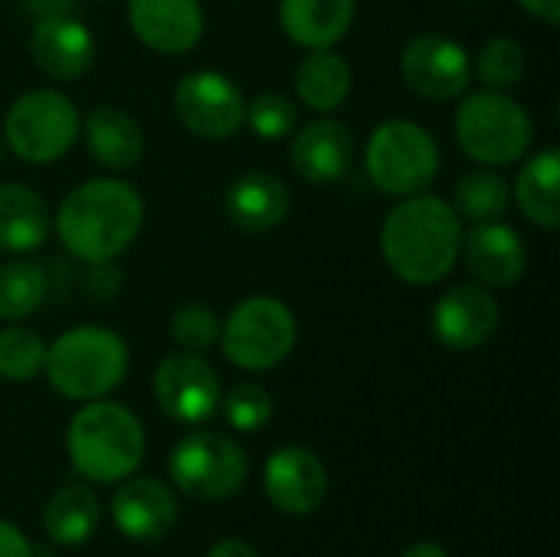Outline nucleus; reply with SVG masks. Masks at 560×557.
<instances>
[{
  "mask_svg": "<svg viewBox=\"0 0 560 557\" xmlns=\"http://www.w3.org/2000/svg\"><path fill=\"white\" fill-rule=\"evenodd\" d=\"M30 16H52V13H72L75 0H20Z\"/></svg>",
  "mask_w": 560,
  "mask_h": 557,
  "instance_id": "obj_36",
  "label": "nucleus"
},
{
  "mask_svg": "<svg viewBox=\"0 0 560 557\" xmlns=\"http://www.w3.org/2000/svg\"><path fill=\"white\" fill-rule=\"evenodd\" d=\"M295 95L305 108L318 115L338 112L354 89V72L351 62L335 49H305V56L295 66Z\"/></svg>",
  "mask_w": 560,
  "mask_h": 557,
  "instance_id": "obj_25",
  "label": "nucleus"
},
{
  "mask_svg": "<svg viewBox=\"0 0 560 557\" xmlns=\"http://www.w3.org/2000/svg\"><path fill=\"white\" fill-rule=\"evenodd\" d=\"M453 138L459 151L482 167H512L535 144V121L512 92H469L453 115Z\"/></svg>",
  "mask_w": 560,
  "mask_h": 557,
  "instance_id": "obj_5",
  "label": "nucleus"
},
{
  "mask_svg": "<svg viewBox=\"0 0 560 557\" xmlns=\"http://www.w3.org/2000/svg\"><path fill=\"white\" fill-rule=\"evenodd\" d=\"M112 522L128 542H161L177 522V499L161 479H121L112 496Z\"/></svg>",
  "mask_w": 560,
  "mask_h": 557,
  "instance_id": "obj_19",
  "label": "nucleus"
},
{
  "mask_svg": "<svg viewBox=\"0 0 560 557\" xmlns=\"http://www.w3.org/2000/svg\"><path fill=\"white\" fill-rule=\"evenodd\" d=\"M167 473L180 492L203 502H220L243 489L249 476V456L226 433L194 430L174 443L167 456Z\"/></svg>",
  "mask_w": 560,
  "mask_h": 557,
  "instance_id": "obj_9",
  "label": "nucleus"
},
{
  "mask_svg": "<svg viewBox=\"0 0 560 557\" xmlns=\"http://www.w3.org/2000/svg\"><path fill=\"white\" fill-rule=\"evenodd\" d=\"M292 210V190L269 171H246L223 190V213L243 233H269Z\"/></svg>",
  "mask_w": 560,
  "mask_h": 557,
  "instance_id": "obj_20",
  "label": "nucleus"
},
{
  "mask_svg": "<svg viewBox=\"0 0 560 557\" xmlns=\"http://www.w3.org/2000/svg\"><path fill=\"white\" fill-rule=\"evenodd\" d=\"M167 332L180 351L207 355L220 341V315L203 302H187L171 315Z\"/></svg>",
  "mask_w": 560,
  "mask_h": 557,
  "instance_id": "obj_32",
  "label": "nucleus"
},
{
  "mask_svg": "<svg viewBox=\"0 0 560 557\" xmlns=\"http://www.w3.org/2000/svg\"><path fill=\"white\" fill-rule=\"evenodd\" d=\"M79 138L85 141L89 158L112 171V174H125L135 171L144 158V131L141 121L115 105H95L79 128Z\"/></svg>",
  "mask_w": 560,
  "mask_h": 557,
  "instance_id": "obj_21",
  "label": "nucleus"
},
{
  "mask_svg": "<svg viewBox=\"0 0 560 557\" xmlns=\"http://www.w3.org/2000/svg\"><path fill=\"white\" fill-rule=\"evenodd\" d=\"M518 177L512 184V200L518 204V210L525 213L528 223H535L538 230H558L560 227V151L541 148V151H528L518 161Z\"/></svg>",
  "mask_w": 560,
  "mask_h": 557,
  "instance_id": "obj_24",
  "label": "nucleus"
},
{
  "mask_svg": "<svg viewBox=\"0 0 560 557\" xmlns=\"http://www.w3.org/2000/svg\"><path fill=\"white\" fill-rule=\"evenodd\" d=\"M154 397L158 407L184 427L207 423L220 410V374L203 355L194 351H171L161 358L154 371Z\"/></svg>",
  "mask_w": 560,
  "mask_h": 557,
  "instance_id": "obj_12",
  "label": "nucleus"
},
{
  "mask_svg": "<svg viewBox=\"0 0 560 557\" xmlns=\"http://www.w3.org/2000/svg\"><path fill=\"white\" fill-rule=\"evenodd\" d=\"M404 85L427 102H453L472 85V56L450 33H417L400 53Z\"/></svg>",
  "mask_w": 560,
  "mask_h": 557,
  "instance_id": "obj_11",
  "label": "nucleus"
},
{
  "mask_svg": "<svg viewBox=\"0 0 560 557\" xmlns=\"http://www.w3.org/2000/svg\"><path fill=\"white\" fill-rule=\"evenodd\" d=\"M358 20V0H279V26L302 49L338 46Z\"/></svg>",
  "mask_w": 560,
  "mask_h": 557,
  "instance_id": "obj_22",
  "label": "nucleus"
},
{
  "mask_svg": "<svg viewBox=\"0 0 560 557\" xmlns=\"http://www.w3.org/2000/svg\"><path fill=\"white\" fill-rule=\"evenodd\" d=\"M131 368L125 338L105 325H75L46 345L43 374L49 387L72 404H89L115 394Z\"/></svg>",
  "mask_w": 560,
  "mask_h": 557,
  "instance_id": "obj_3",
  "label": "nucleus"
},
{
  "mask_svg": "<svg viewBox=\"0 0 560 557\" xmlns=\"http://www.w3.org/2000/svg\"><path fill=\"white\" fill-rule=\"evenodd\" d=\"M69 463L89 483H121L128 479L148 450L141 420L108 397L82 404L66 430Z\"/></svg>",
  "mask_w": 560,
  "mask_h": 557,
  "instance_id": "obj_4",
  "label": "nucleus"
},
{
  "mask_svg": "<svg viewBox=\"0 0 560 557\" xmlns=\"http://www.w3.org/2000/svg\"><path fill=\"white\" fill-rule=\"evenodd\" d=\"M82 115L62 89H30L16 95L3 115V144L23 164H56L79 141Z\"/></svg>",
  "mask_w": 560,
  "mask_h": 557,
  "instance_id": "obj_7",
  "label": "nucleus"
},
{
  "mask_svg": "<svg viewBox=\"0 0 560 557\" xmlns=\"http://www.w3.org/2000/svg\"><path fill=\"white\" fill-rule=\"evenodd\" d=\"M98 515H102V509L89 486H62L46 502L43 529H46L49 542H56L62 548H79L95 535Z\"/></svg>",
  "mask_w": 560,
  "mask_h": 557,
  "instance_id": "obj_26",
  "label": "nucleus"
},
{
  "mask_svg": "<svg viewBox=\"0 0 560 557\" xmlns=\"http://www.w3.org/2000/svg\"><path fill=\"white\" fill-rule=\"evenodd\" d=\"M52 233V210L43 194L30 184H0V253L26 256L36 253Z\"/></svg>",
  "mask_w": 560,
  "mask_h": 557,
  "instance_id": "obj_23",
  "label": "nucleus"
},
{
  "mask_svg": "<svg viewBox=\"0 0 560 557\" xmlns=\"http://www.w3.org/2000/svg\"><path fill=\"white\" fill-rule=\"evenodd\" d=\"M144 230V197L125 177H89L75 184L52 213L62 250L85 263H115Z\"/></svg>",
  "mask_w": 560,
  "mask_h": 557,
  "instance_id": "obj_1",
  "label": "nucleus"
},
{
  "mask_svg": "<svg viewBox=\"0 0 560 557\" xmlns=\"http://www.w3.org/2000/svg\"><path fill=\"white\" fill-rule=\"evenodd\" d=\"M515 3L541 23H560V0H515Z\"/></svg>",
  "mask_w": 560,
  "mask_h": 557,
  "instance_id": "obj_35",
  "label": "nucleus"
},
{
  "mask_svg": "<svg viewBox=\"0 0 560 557\" xmlns=\"http://www.w3.org/2000/svg\"><path fill=\"white\" fill-rule=\"evenodd\" d=\"M400 557H450V552L443 545H433V542H420L413 548H407Z\"/></svg>",
  "mask_w": 560,
  "mask_h": 557,
  "instance_id": "obj_38",
  "label": "nucleus"
},
{
  "mask_svg": "<svg viewBox=\"0 0 560 557\" xmlns=\"http://www.w3.org/2000/svg\"><path fill=\"white\" fill-rule=\"evenodd\" d=\"M49 292V276L33 259H10L0 266V322H23Z\"/></svg>",
  "mask_w": 560,
  "mask_h": 557,
  "instance_id": "obj_28",
  "label": "nucleus"
},
{
  "mask_svg": "<svg viewBox=\"0 0 560 557\" xmlns=\"http://www.w3.org/2000/svg\"><path fill=\"white\" fill-rule=\"evenodd\" d=\"M46 361V341L16 322H7L0 328V378L10 384H26L43 374Z\"/></svg>",
  "mask_w": 560,
  "mask_h": 557,
  "instance_id": "obj_30",
  "label": "nucleus"
},
{
  "mask_svg": "<svg viewBox=\"0 0 560 557\" xmlns=\"http://www.w3.org/2000/svg\"><path fill=\"white\" fill-rule=\"evenodd\" d=\"M246 125L259 141H285L299 128V102L285 92H259L246 102Z\"/></svg>",
  "mask_w": 560,
  "mask_h": 557,
  "instance_id": "obj_31",
  "label": "nucleus"
},
{
  "mask_svg": "<svg viewBox=\"0 0 560 557\" xmlns=\"http://www.w3.org/2000/svg\"><path fill=\"white\" fill-rule=\"evenodd\" d=\"M3 154H7V144H3V135H0V164H3Z\"/></svg>",
  "mask_w": 560,
  "mask_h": 557,
  "instance_id": "obj_39",
  "label": "nucleus"
},
{
  "mask_svg": "<svg viewBox=\"0 0 560 557\" xmlns=\"http://www.w3.org/2000/svg\"><path fill=\"white\" fill-rule=\"evenodd\" d=\"M299 341L295 312L276 295H249L220 322V348L223 358L253 374H266L279 368Z\"/></svg>",
  "mask_w": 560,
  "mask_h": 557,
  "instance_id": "obj_8",
  "label": "nucleus"
},
{
  "mask_svg": "<svg viewBox=\"0 0 560 557\" xmlns=\"http://www.w3.org/2000/svg\"><path fill=\"white\" fill-rule=\"evenodd\" d=\"M0 557H33V545L26 542V535L3 519H0Z\"/></svg>",
  "mask_w": 560,
  "mask_h": 557,
  "instance_id": "obj_34",
  "label": "nucleus"
},
{
  "mask_svg": "<svg viewBox=\"0 0 560 557\" xmlns=\"http://www.w3.org/2000/svg\"><path fill=\"white\" fill-rule=\"evenodd\" d=\"M207 557H259L246 542H240V538H223V542H217Z\"/></svg>",
  "mask_w": 560,
  "mask_h": 557,
  "instance_id": "obj_37",
  "label": "nucleus"
},
{
  "mask_svg": "<svg viewBox=\"0 0 560 557\" xmlns=\"http://www.w3.org/2000/svg\"><path fill=\"white\" fill-rule=\"evenodd\" d=\"M220 410L236 433H256L272 420V397L259 384H236L220 397Z\"/></svg>",
  "mask_w": 560,
  "mask_h": 557,
  "instance_id": "obj_33",
  "label": "nucleus"
},
{
  "mask_svg": "<svg viewBox=\"0 0 560 557\" xmlns=\"http://www.w3.org/2000/svg\"><path fill=\"white\" fill-rule=\"evenodd\" d=\"M364 167L374 187L387 197H413L436 184L443 154L430 128L413 118L381 121L364 144Z\"/></svg>",
  "mask_w": 560,
  "mask_h": 557,
  "instance_id": "obj_6",
  "label": "nucleus"
},
{
  "mask_svg": "<svg viewBox=\"0 0 560 557\" xmlns=\"http://www.w3.org/2000/svg\"><path fill=\"white\" fill-rule=\"evenodd\" d=\"M354 154V131L331 115H322L289 135V164L305 184L315 187L338 184L351 171Z\"/></svg>",
  "mask_w": 560,
  "mask_h": 557,
  "instance_id": "obj_15",
  "label": "nucleus"
},
{
  "mask_svg": "<svg viewBox=\"0 0 560 557\" xmlns=\"http://www.w3.org/2000/svg\"><path fill=\"white\" fill-rule=\"evenodd\" d=\"M453 210L466 223H489L502 220L512 204V184L499 174V167H482L476 164L466 171L456 187H453Z\"/></svg>",
  "mask_w": 560,
  "mask_h": 557,
  "instance_id": "obj_27",
  "label": "nucleus"
},
{
  "mask_svg": "<svg viewBox=\"0 0 560 557\" xmlns=\"http://www.w3.org/2000/svg\"><path fill=\"white\" fill-rule=\"evenodd\" d=\"M128 26L148 49L184 56L200 46L207 13L200 0H128Z\"/></svg>",
  "mask_w": 560,
  "mask_h": 557,
  "instance_id": "obj_16",
  "label": "nucleus"
},
{
  "mask_svg": "<svg viewBox=\"0 0 560 557\" xmlns=\"http://www.w3.org/2000/svg\"><path fill=\"white\" fill-rule=\"evenodd\" d=\"M502 305L492 289L479 282H459L440 292L430 312L433 338L450 351H476L489 345V338L499 332Z\"/></svg>",
  "mask_w": 560,
  "mask_h": 557,
  "instance_id": "obj_13",
  "label": "nucleus"
},
{
  "mask_svg": "<svg viewBox=\"0 0 560 557\" xmlns=\"http://www.w3.org/2000/svg\"><path fill=\"white\" fill-rule=\"evenodd\" d=\"M180 125L203 141H230L246 125V95L220 69H194L174 89Z\"/></svg>",
  "mask_w": 560,
  "mask_h": 557,
  "instance_id": "obj_10",
  "label": "nucleus"
},
{
  "mask_svg": "<svg viewBox=\"0 0 560 557\" xmlns=\"http://www.w3.org/2000/svg\"><path fill=\"white\" fill-rule=\"evenodd\" d=\"M26 46L33 66L56 82H75L95 62V36L72 13L33 16Z\"/></svg>",
  "mask_w": 560,
  "mask_h": 557,
  "instance_id": "obj_14",
  "label": "nucleus"
},
{
  "mask_svg": "<svg viewBox=\"0 0 560 557\" xmlns=\"http://www.w3.org/2000/svg\"><path fill=\"white\" fill-rule=\"evenodd\" d=\"M459 256L466 259V269L472 272V279L486 289H509L528 269L525 236L505 220L472 223L463 233Z\"/></svg>",
  "mask_w": 560,
  "mask_h": 557,
  "instance_id": "obj_17",
  "label": "nucleus"
},
{
  "mask_svg": "<svg viewBox=\"0 0 560 557\" xmlns=\"http://www.w3.org/2000/svg\"><path fill=\"white\" fill-rule=\"evenodd\" d=\"M262 489L282 515H312L328 496V473L312 450L282 446L266 460Z\"/></svg>",
  "mask_w": 560,
  "mask_h": 557,
  "instance_id": "obj_18",
  "label": "nucleus"
},
{
  "mask_svg": "<svg viewBox=\"0 0 560 557\" xmlns=\"http://www.w3.org/2000/svg\"><path fill=\"white\" fill-rule=\"evenodd\" d=\"M528 76V53L515 36H489L476 56H472V79L482 82V89L512 92Z\"/></svg>",
  "mask_w": 560,
  "mask_h": 557,
  "instance_id": "obj_29",
  "label": "nucleus"
},
{
  "mask_svg": "<svg viewBox=\"0 0 560 557\" xmlns=\"http://www.w3.org/2000/svg\"><path fill=\"white\" fill-rule=\"evenodd\" d=\"M463 220L446 197L430 190L400 197L381 227V256L407 286L443 282L463 250Z\"/></svg>",
  "mask_w": 560,
  "mask_h": 557,
  "instance_id": "obj_2",
  "label": "nucleus"
}]
</instances>
